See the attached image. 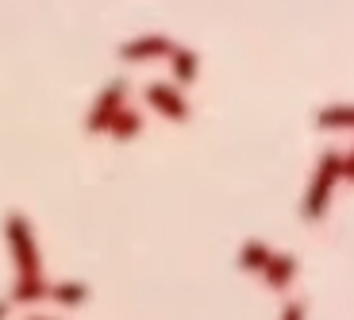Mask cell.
I'll return each mask as SVG.
<instances>
[{"label":"cell","mask_w":354,"mask_h":320,"mask_svg":"<svg viewBox=\"0 0 354 320\" xmlns=\"http://www.w3.org/2000/svg\"><path fill=\"white\" fill-rule=\"evenodd\" d=\"M343 181V154L339 151H324L316 162V174H312V186L308 193L301 197V216L308 224L324 220L331 208V193H335V186Z\"/></svg>","instance_id":"obj_1"},{"label":"cell","mask_w":354,"mask_h":320,"mask_svg":"<svg viewBox=\"0 0 354 320\" xmlns=\"http://www.w3.org/2000/svg\"><path fill=\"white\" fill-rule=\"evenodd\" d=\"M4 240H8V255L16 263V278H35L43 274V255H39V243H35V228L19 208H12L4 216Z\"/></svg>","instance_id":"obj_2"},{"label":"cell","mask_w":354,"mask_h":320,"mask_svg":"<svg viewBox=\"0 0 354 320\" xmlns=\"http://www.w3.org/2000/svg\"><path fill=\"white\" fill-rule=\"evenodd\" d=\"M124 100H127V81H108L104 89H100V97L93 100L88 116H85V132L88 135H104L108 127H112L115 116L127 108Z\"/></svg>","instance_id":"obj_3"},{"label":"cell","mask_w":354,"mask_h":320,"mask_svg":"<svg viewBox=\"0 0 354 320\" xmlns=\"http://www.w3.org/2000/svg\"><path fill=\"white\" fill-rule=\"evenodd\" d=\"M169 51H174V39L151 31V35L127 39V43L120 46V58H124V62H154V58H166Z\"/></svg>","instance_id":"obj_4"},{"label":"cell","mask_w":354,"mask_h":320,"mask_svg":"<svg viewBox=\"0 0 354 320\" xmlns=\"http://www.w3.org/2000/svg\"><path fill=\"white\" fill-rule=\"evenodd\" d=\"M147 105L154 108L158 116H166V120H177V124H185L189 120V100L177 93V85H147Z\"/></svg>","instance_id":"obj_5"},{"label":"cell","mask_w":354,"mask_h":320,"mask_svg":"<svg viewBox=\"0 0 354 320\" xmlns=\"http://www.w3.org/2000/svg\"><path fill=\"white\" fill-rule=\"evenodd\" d=\"M297 270H301V258L289 255V251H281V255L274 251V258H270V267L262 270V278H266L270 290H289L292 278H297Z\"/></svg>","instance_id":"obj_6"},{"label":"cell","mask_w":354,"mask_h":320,"mask_svg":"<svg viewBox=\"0 0 354 320\" xmlns=\"http://www.w3.org/2000/svg\"><path fill=\"white\" fill-rule=\"evenodd\" d=\"M43 297H50V282H46L43 274H35V278H16V282H12L8 301L12 305H35V301H43Z\"/></svg>","instance_id":"obj_7"},{"label":"cell","mask_w":354,"mask_h":320,"mask_svg":"<svg viewBox=\"0 0 354 320\" xmlns=\"http://www.w3.org/2000/svg\"><path fill=\"white\" fill-rule=\"evenodd\" d=\"M166 58H169V66H174V78L181 81V85H193L196 73H201V54L189 51V46H177L174 43V51H169Z\"/></svg>","instance_id":"obj_8"},{"label":"cell","mask_w":354,"mask_h":320,"mask_svg":"<svg viewBox=\"0 0 354 320\" xmlns=\"http://www.w3.org/2000/svg\"><path fill=\"white\" fill-rule=\"evenodd\" d=\"M50 301L62 305V309H81L88 301V285L85 282H50Z\"/></svg>","instance_id":"obj_9"},{"label":"cell","mask_w":354,"mask_h":320,"mask_svg":"<svg viewBox=\"0 0 354 320\" xmlns=\"http://www.w3.org/2000/svg\"><path fill=\"white\" fill-rule=\"evenodd\" d=\"M316 127L324 132H354V105H328L316 112Z\"/></svg>","instance_id":"obj_10"},{"label":"cell","mask_w":354,"mask_h":320,"mask_svg":"<svg viewBox=\"0 0 354 320\" xmlns=\"http://www.w3.org/2000/svg\"><path fill=\"white\" fill-rule=\"evenodd\" d=\"M270 258H274V251H270V243H262V240H247L239 247V267L250 270V274H262V270L270 267Z\"/></svg>","instance_id":"obj_11"},{"label":"cell","mask_w":354,"mask_h":320,"mask_svg":"<svg viewBox=\"0 0 354 320\" xmlns=\"http://www.w3.org/2000/svg\"><path fill=\"white\" fill-rule=\"evenodd\" d=\"M139 132H142V116L135 112V108H124V112L112 120V127H108V135H112V139H120V143L135 139Z\"/></svg>","instance_id":"obj_12"},{"label":"cell","mask_w":354,"mask_h":320,"mask_svg":"<svg viewBox=\"0 0 354 320\" xmlns=\"http://www.w3.org/2000/svg\"><path fill=\"white\" fill-rule=\"evenodd\" d=\"M304 312H308V309H304V301H289L281 309V320H304Z\"/></svg>","instance_id":"obj_13"},{"label":"cell","mask_w":354,"mask_h":320,"mask_svg":"<svg viewBox=\"0 0 354 320\" xmlns=\"http://www.w3.org/2000/svg\"><path fill=\"white\" fill-rule=\"evenodd\" d=\"M343 178L354 181V147H351V154H343Z\"/></svg>","instance_id":"obj_14"},{"label":"cell","mask_w":354,"mask_h":320,"mask_svg":"<svg viewBox=\"0 0 354 320\" xmlns=\"http://www.w3.org/2000/svg\"><path fill=\"white\" fill-rule=\"evenodd\" d=\"M8 309H12V301H8V297H4V301H0V320L8 317Z\"/></svg>","instance_id":"obj_15"},{"label":"cell","mask_w":354,"mask_h":320,"mask_svg":"<svg viewBox=\"0 0 354 320\" xmlns=\"http://www.w3.org/2000/svg\"><path fill=\"white\" fill-rule=\"evenodd\" d=\"M27 320H54V317H27Z\"/></svg>","instance_id":"obj_16"}]
</instances>
